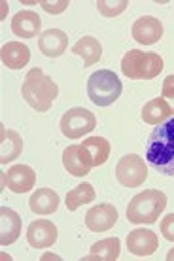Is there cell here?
<instances>
[{"instance_id": "obj_10", "label": "cell", "mask_w": 174, "mask_h": 261, "mask_svg": "<svg viewBox=\"0 0 174 261\" xmlns=\"http://www.w3.org/2000/svg\"><path fill=\"white\" fill-rule=\"evenodd\" d=\"M63 165L68 170V174H72V176L76 178L87 176L89 170L93 169V161H91L89 153H87V150H85L82 144L68 146L63 151Z\"/></svg>"}, {"instance_id": "obj_15", "label": "cell", "mask_w": 174, "mask_h": 261, "mask_svg": "<svg viewBox=\"0 0 174 261\" xmlns=\"http://www.w3.org/2000/svg\"><path fill=\"white\" fill-rule=\"evenodd\" d=\"M38 47L45 57H61L68 47V36L61 29H47L38 38Z\"/></svg>"}, {"instance_id": "obj_4", "label": "cell", "mask_w": 174, "mask_h": 261, "mask_svg": "<svg viewBox=\"0 0 174 261\" xmlns=\"http://www.w3.org/2000/svg\"><path fill=\"white\" fill-rule=\"evenodd\" d=\"M121 70L131 80H154L163 72V59L159 53L129 49L121 61Z\"/></svg>"}, {"instance_id": "obj_14", "label": "cell", "mask_w": 174, "mask_h": 261, "mask_svg": "<svg viewBox=\"0 0 174 261\" xmlns=\"http://www.w3.org/2000/svg\"><path fill=\"white\" fill-rule=\"evenodd\" d=\"M21 237V216L13 208L0 206V244L10 246Z\"/></svg>"}, {"instance_id": "obj_21", "label": "cell", "mask_w": 174, "mask_h": 261, "mask_svg": "<svg viewBox=\"0 0 174 261\" xmlns=\"http://www.w3.org/2000/svg\"><path fill=\"white\" fill-rule=\"evenodd\" d=\"M72 51L80 55L84 61V66H93L103 57V46L95 36H84L74 44Z\"/></svg>"}, {"instance_id": "obj_1", "label": "cell", "mask_w": 174, "mask_h": 261, "mask_svg": "<svg viewBox=\"0 0 174 261\" xmlns=\"http://www.w3.org/2000/svg\"><path fill=\"white\" fill-rule=\"evenodd\" d=\"M146 161L157 172L174 178V116L155 125L146 140Z\"/></svg>"}, {"instance_id": "obj_20", "label": "cell", "mask_w": 174, "mask_h": 261, "mask_svg": "<svg viewBox=\"0 0 174 261\" xmlns=\"http://www.w3.org/2000/svg\"><path fill=\"white\" fill-rule=\"evenodd\" d=\"M172 108L167 105V100L163 97L152 98L142 108V121L148 125H159L163 121H167L168 118H172Z\"/></svg>"}, {"instance_id": "obj_5", "label": "cell", "mask_w": 174, "mask_h": 261, "mask_svg": "<svg viewBox=\"0 0 174 261\" xmlns=\"http://www.w3.org/2000/svg\"><path fill=\"white\" fill-rule=\"evenodd\" d=\"M123 84L117 78L116 72L112 70H98L93 72L87 80V95L89 100L97 106H110L114 105L117 98L121 97Z\"/></svg>"}, {"instance_id": "obj_18", "label": "cell", "mask_w": 174, "mask_h": 261, "mask_svg": "<svg viewBox=\"0 0 174 261\" xmlns=\"http://www.w3.org/2000/svg\"><path fill=\"white\" fill-rule=\"evenodd\" d=\"M0 59L10 70H21L31 61V49L23 42H8L0 49Z\"/></svg>"}, {"instance_id": "obj_27", "label": "cell", "mask_w": 174, "mask_h": 261, "mask_svg": "<svg viewBox=\"0 0 174 261\" xmlns=\"http://www.w3.org/2000/svg\"><path fill=\"white\" fill-rule=\"evenodd\" d=\"M161 235L167 241L174 242V214H167L161 220Z\"/></svg>"}, {"instance_id": "obj_11", "label": "cell", "mask_w": 174, "mask_h": 261, "mask_svg": "<svg viewBox=\"0 0 174 261\" xmlns=\"http://www.w3.org/2000/svg\"><path fill=\"white\" fill-rule=\"evenodd\" d=\"M57 241V227L49 220H36L31 222L27 229V242L36 250H44L53 246Z\"/></svg>"}, {"instance_id": "obj_24", "label": "cell", "mask_w": 174, "mask_h": 261, "mask_svg": "<svg viewBox=\"0 0 174 261\" xmlns=\"http://www.w3.org/2000/svg\"><path fill=\"white\" fill-rule=\"evenodd\" d=\"M95 197H97V193H95L91 184H87V182L80 184V186H76L72 191L66 193V208L70 210V212H74V210H78L80 206L93 202Z\"/></svg>"}, {"instance_id": "obj_25", "label": "cell", "mask_w": 174, "mask_h": 261, "mask_svg": "<svg viewBox=\"0 0 174 261\" xmlns=\"http://www.w3.org/2000/svg\"><path fill=\"white\" fill-rule=\"evenodd\" d=\"M127 0H117V2H108V0H98L97 8L101 15L104 17H116V15H121L125 10H127Z\"/></svg>"}, {"instance_id": "obj_22", "label": "cell", "mask_w": 174, "mask_h": 261, "mask_svg": "<svg viewBox=\"0 0 174 261\" xmlns=\"http://www.w3.org/2000/svg\"><path fill=\"white\" fill-rule=\"evenodd\" d=\"M119 248H121V242L116 237H110L104 241H98L91 246V254H87L84 257L85 261L91 259H103V261H116L119 257Z\"/></svg>"}, {"instance_id": "obj_2", "label": "cell", "mask_w": 174, "mask_h": 261, "mask_svg": "<svg viewBox=\"0 0 174 261\" xmlns=\"http://www.w3.org/2000/svg\"><path fill=\"white\" fill-rule=\"evenodd\" d=\"M21 95L27 100V105L36 112H47L59 95V85L53 82V78L44 74L42 68L36 66L27 72L25 82L21 85Z\"/></svg>"}, {"instance_id": "obj_9", "label": "cell", "mask_w": 174, "mask_h": 261, "mask_svg": "<svg viewBox=\"0 0 174 261\" xmlns=\"http://www.w3.org/2000/svg\"><path fill=\"white\" fill-rule=\"evenodd\" d=\"M131 34H133V40L142 46H154L163 36V23L154 15H144L133 23Z\"/></svg>"}, {"instance_id": "obj_8", "label": "cell", "mask_w": 174, "mask_h": 261, "mask_svg": "<svg viewBox=\"0 0 174 261\" xmlns=\"http://www.w3.org/2000/svg\"><path fill=\"white\" fill-rule=\"evenodd\" d=\"M117 218H119V212H117L116 206L110 204V202H103V204L87 210V214H85V225L93 233H104V231H108V229H112L116 225Z\"/></svg>"}, {"instance_id": "obj_26", "label": "cell", "mask_w": 174, "mask_h": 261, "mask_svg": "<svg viewBox=\"0 0 174 261\" xmlns=\"http://www.w3.org/2000/svg\"><path fill=\"white\" fill-rule=\"evenodd\" d=\"M161 97L167 100V105L172 108V114H174V74L172 76H167V78L163 80Z\"/></svg>"}, {"instance_id": "obj_12", "label": "cell", "mask_w": 174, "mask_h": 261, "mask_svg": "<svg viewBox=\"0 0 174 261\" xmlns=\"http://www.w3.org/2000/svg\"><path fill=\"white\" fill-rule=\"evenodd\" d=\"M36 184V172L29 165H13L4 174V186L13 193H27Z\"/></svg>"}, {"instance_id": "obj_29", "label": "cell", "mask_w": 174, "mask_h": 261, "mask_svg": "<svg viewBox=\"0 0 174 261\" xmlns=\"http://www.w3.org/2000/svg\"><path fill=\"white\" fill-rule=\"evenodd\" d=\"M167 259H168V261H174V248L167 254Z\"/></svg>"}, {"instance_id": "obj_13", "label": "cell", "mask_w": 174, "mask_h": 261, "mask_svg": "<svg viewBox=\"0 0 174 261\" xmlns=\"http://www.w3.org/2000/svg\"><path fill=\"white\" fill-rule=\"evenodd\" d=\"M157 248H159V239L150 229H135L127 235V250L138 257L152 255L157 252Z\"/></svg>"}, {"instance_id": "obj_3", "label": "cell", "mask_w": 174, "mask_h": 261, "mask_svg": "<svg viewBox=\"0 0 174 261\" xmlns=\"http://www.w3.org/2000/svg\"><path fill=\"white\" fill-rule=\"evenodd\" d=\"M167 208V195L159 190H146L131 199L127 206V222L131 223H155Z\"/></svg>"}, {"instance_id": "obj_28", "label": "cell", "mask_w": 174, "mask_h": 261, "mask_svg": "<svg viewBox=\"0 0 174 261\" xmlns=\"http://www.w3.org/2000/svg\"><path fill=\"white\" fill-rule=\"evenodd\" d=\"M40 6L44 8L47 13H63L68 8V0H63V2H47V0H42Z\"/></svg>"}, {"instance_id": "obj_19", "label": "cell", "mask_w": 174, "mask_h": 261, "mask_svg": "<svg viewBox=\"0 0 174 261\" xmlns=\"http://www.w3.org/2000/svg\"><path fill=\"white\" fill-rule=\"evenodd\" d=\"M59 195L52 188H40L38 191H34L31 199H29V206L33 210L34 214H53L55 210L59 208Z\"/></svg>"}, {"instance_id": "obj_17", "label": "cell", "mask_w": 174, "mask_h": 261, "mask_svg": "<svg viewBox=\"0 0 174 261\" xmlns=\"http://www.w3.org/2000/svg\"><path fill=\"white\" fill-rule=\"evenodd\" d=\"M23 138L17 130L2 127L0 130V163L6 165L10 161H15L23 153Z\"/></svg>"}, {"instance_id": "obj_16", "label": "cell", "mask_w": 174, "mask_h": 261, "mask_svg": "<svg viewBox=\"0 0 174 261\" xmlns=\"http://www.w3.org/2000/svg\"><path fill=\"white\" fill-rule=\"evenodd\" d=\"M40 29H42V19L38 17L36 12L23 10V12L13 15L12 33L15 36H19V38H34V36H38Z\"/></svg>"}, {"instance_id": "obj_7", "label": "cell", "mask_w": 174, "mask_h": 261, "mask_svg": "<svg viewBox=\"0 0 174 261\" xmlns=\"http://www.w3.org/2000/svg\"><path fill=\"white\" fill-rule=\"evenodd\" d=\"M95 127H97L95 114L80 106L66 110L61 119V130L66 138H82L84 135L95 130Z\"/></svg>"}, {"instance_id": "obj_6", "label": "cell", "mask_w": 174, "mask_h": 261, "mask_svg": "<svg viewBox=\"0 0 174 261\" xmlns=\"http://www.w3.org/2000/svg\"><path fill=\"white\" fill-rule=\"evenodd\" d=\"M116 178L125 188H138L148 180L146 161L136 153L123 155L116 165Z\"/></svg>"}, {"instance_id": "obj_23", "label": "cell", "mask_w": 174, "mask_h": 261, "mask_svg": "<svg viewBox=\"0 0 174 261\" xmlns=\"http://www.w3.org/2000/svg\"><path fill=\"white\" fill-rule=\"evenodd\" d=\"M84 146L87 153H89L91 161H93V167H101L108 161L110 157V142L103 137H89L84 140Z\"/></svg>"}]
</instances>
